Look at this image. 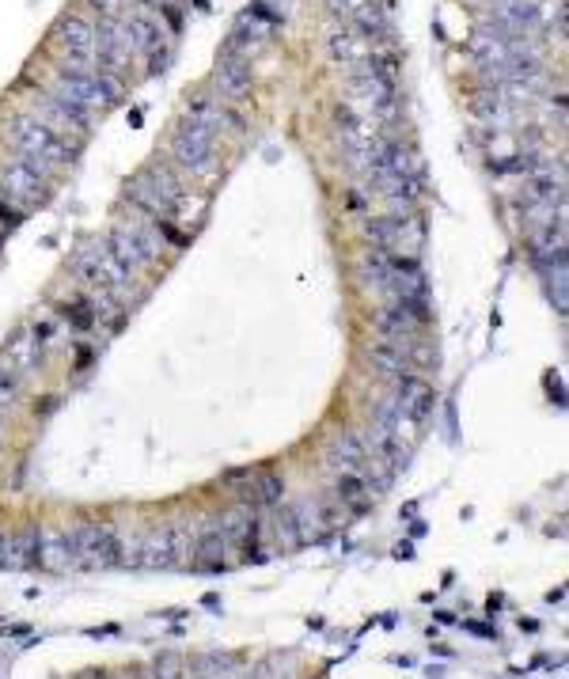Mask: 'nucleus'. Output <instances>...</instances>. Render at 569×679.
<instances>
[{
  "mask_svg": "<svg viewBox=\"0 0 569 679\" xmlns=\"http://www.w3.org/2000/svg\"><path fill=\"white\" fill-rule=\"evenodd\" d=\"M8 141H12V149L20 152L31 168H39L42 175L53 171V168H65V163L72 160V149L65 144V137L53 133L50 125L34 115L12 118L8 122Z\"/></svg>",
  "mask_w": 569,
  "mask_h": 679,
  "instance_id": "f257e3e1",
  "label": "nucleus"
},
{
  "mask_svg": "<svg viewBox=\"0 0 569 679\" xmlns=\"http://www.w3.org/2000/svg\"><path fill=\"white\" fill-rule=\"evenodd\" d=\"M125 197L133 201L137 209L149 213L156 225L160 220H171L182 201H187V190H182V182L163 168V163H152V168H144L141 175L130 179V187H125Z\"/></svg>",
  "mask_w": 569,
  "mask_h": 679,
  "instance_id": "f03ea898",
  "label": "nucleus"
},
{
  "mask_svg": "<svg viewBox=\"0 0 569 679\" xmlns=\"http://www.w3.org/2000/svg\"><path fill=\"white\" fill-rule=\"evenodd\" d=\"M190 528L187 524H160L141 539V565L144 570H175L190 562Z\"/></svg>",
  "mask_w": 569,
  "mask_h": 679,
  "instance_id": "7ed1b4c3",
  "label": "nucleus"
},
{
  "mask_svg": "<svg viewBox=\"0 0 569 679\" xmlns=\"http://www.w3.org/2000/svg\"><path fill=\"white\" fill-rule=\"evenodd\" d=\"M364 235L372 240V247L399 254V259H418L421 243H426V228H421V220L414 213L410 216H376L364 225Z\"/></svg>",
  "mask_w": 569,
  "mask_h": 679,
  "instance_id": "20e7f679",
  "label": "nucleus"
},
{
  "mask_svg": "<svg viewBox=\"0 0 569 679\" xmlns=\"http://www.w3.org/2000/svg\"><path fill=\"white\" fill-rule=\"evenodd\" d=\"M72 543H77V570H110L122 558V536L106 524H77Z\"/></svg>",
  "mask_w": 569,
  "mask_h": 679,
  "instance_id": "39448f33",
  "label": "nucleus"
},
{
  "mask_svg": "<svg viewBox=\"0 0 569 679\" xmlns=\"http://www.w3.org/2000/svg\"><path fill=\"white\" fill-rule=\"evenodd\" d=\"M106 247L115 251V259H122L130 270H144L152 266L160 259V232H152L149 225H141V220H122V225H115V232H110Z\"/></svg>",
  "mask_w": 569,
  "mask_h": 679,
  "instance_id": "423d86ee",
  "label": "nucleus"
},
{
  "mask_svg": "<svg viewBox=\"0 0 569 679\" xmlns=\"http://www.w3.org/2000/svg\"><path fill=\"white\" fill-rule=\"evenodd\" d=\"M429 323H433L429 300H391L388 307L376 311V330H380V338L391 342V345H402V342L418 338Z\"/></svg>",
  "mask_w": 569,
  "mask_h": 679,
  "instance_id": "0eeeda50",
  "label": "nucleus"
},
{
  "mask_svg": "<svg viewBox=\"0 0 569 679\" xmlns=\"http://www.w3.org/2000/svg\"><path fill=\"white\" fill-rule=\"evenodd\" d=\"M171 160L182 171L206 179V175L216 171V137L206 133L194 122H182V130L171 137Z\"/></svg>",
  "mask_w": 569,
  "mask_h": 679,
  "instance_id": "6e6552de",
  "label": "nucleus"
},
{
  "mask_svg": "<svg viewBox=\"0 0 569 679\" xmlns=\"http://www.w3.org/2000/svg\"><path fill=\"white\" fill-rule=\"evenodd\" d=\"M0 187H5V194L15 201V206H42V201L50 197V182L39 168H31L27 160H5L0 163Z\"/></svg>",
  "mask_w": 569,
  "mask_h": 679,
  "instance_id": "1a4fd4ad",
  "label": "nucleus"
},
{
  "mask_svg": "<svg viewBox=\"0 0 569 679\" xmlns=\"http://www.w3.org/2000/svg\"><path fill=\"white\" fill-rule=\"evenodd\" d=\"M225 482H247L235 490L240 493V505H247V509H278L285 501V479L273 471H251V467L228 471Z\"/></svg>",
  "mask_w": 569,
  "mask_h": 679,
  "instance_id": "9d476101",
  "label": "nucleus"
},
{
  "mask_svg": "<svg viewBox=\"0 0 569 679\" xmlns=\"http://www.w3.org/2000/svg\"><path fill=\"white\" fill-rule=\"evenodd\" d=\"M353 91H357V99L364 103V110H369L376 122H391L399 115V87L391 80H383L380 72H372L369 65H357Z\"/></svg>",
  "mask_w": 569,
  "mask_h": 679,
  "instance_id": "9b49d317",
  "label": "nucleus"
},
{
  "mask_svg": "<svg viewBox=\"0 0 569 679\" xmlns=\"http://www.w3.org/2000/svg\"><path fill=\"white\" fill-rule=\"evenodd\" d=\"M133 61V39L122 20H103L96 31V65L99 72H122Z\"/></svg>",
  "mask_w": 569,
  "mask_h": 679,
  "instance_id": "f8f14e48",
  "label": "nucleus"
},
{
  "mask_svg": "<svg viewBox=\"0 0 569 679\" xmlns=\"http://www.w3.org/2000/svg\"><path fill=\"white\" fill-rule=\"evenodd\" d=\"M34 118H42L53 133H87L91 130V110L80 106V103H72L65 96H39V115Z\"/></svg>",
  "mask_w": 569,
  "mask_h": 679,
  "instance_id": "ddd939ff",
  "label": "nucleus"
},
{
  "mask_svg": "<svg viewBox=\"0 0 569 679\" xmlns=\"http://www.w3.org/2000/svg\"><path fill=\"white\" fill-rule=\"evenodd\" d=\"M391 399L402 407V414H407L410 421H426L436 407V391L429 380H421L418 372H402V376H391Z\"/></svg>",
  "mask_w": 569,
  "mask_h": 679,
  "instance_id": "4468645a",
  "label": "nucleus"
},
{
  "mask_svg": "<svg viewBox=\"0 0 569 679\" xmlns=\"http://www.w3.org/2000/svg\"><path fill=\"white\" fill-rule=\"evenodd\" d=\"M53 39H58L69 69H87V61L96 58V27L80 20V15H65L58 31H53Z\"/></svg>",
  "mask_w": 569,
  "mask_h": 679,
  "instance_id": "2eb2a0df",
  "label": "nucleus"
},
{
  "mask_svg": "<svg viewBox=\"0 0 569 679\" xmlns=\"http://www.w3.org/2000/svg\"><path fill=\"white\" fill-rule=\"evenodd\" d=\"M326 463L338 474H364L369 471V448H364L361 433H353V429L335 433V440H330V448H326Z\"/></svg>",
  "mask_w": 569,
  "mask_h": 679,
  "instance_id": "dca6fc26",
  "label": "nucleus"
},
{
  "mask_svg": "<svg viewBox=\"0 0 569 679\" xmlns=\"http://www.w3.org/2000/svg\"><path fill=\"white\" fill-rule=\"evenodd\" d=\"M39 565L50 573L77 570V543H72L69 528H42V546H39Z\"/></svg>",
  "mask_w": 569,
  "mask_h": 679,
  "instance_id": "f3484780",
  "label": "nucleus"
},
{
  "mask_svg": "<svg viewBox=\"0 0 569 679\" xmlns=\"http://www.w3.org/2000/svg\"><path fill=\"white\" fill-rule=\"evenodd\" d=\"M228 550L232 546H228L225 536H220V528L209 524V528H201V536H197V543L190 550V565L197 573H225L228 570V562H225Z\"/></svg>",
  "mask_w": 569,
  "mask_h": 679,
  "instance_id": "a211bd4d",
  "label": "nucleus"
},
{
  "mask_svg": "<svg viewBox=\"0 0 569 679\" xmlns=\"http://www.w3.org/2000/svg\"><path fill=\"white\" fill-rule=\"evenodd\" d=\"M187 122L201 125V130L213 133V137H220V130H225V125H232L235 133H243V118H240V115H232L228 106H220V103L209 99V96H194V99H190V106H187Z\"/></svg>",
  "mask_w": 569,
  "mask_h": 679,
  "instance_id": "6ab92c4d",
  "label": "nucleus"
},
{
  "mask_svg": "<svg viewBox=\"0 0 569 679\" xmlns=\"http://www.w3.org/2000/svg\"><path fill=\"white\" fill-rule=\"evenodd\" d=\"M335 505L342 512H350V517H364V512H372V505H376V490L364 474H338Z\"/></svg>",
  "mask_w": 569,
  "mask_h": 679,
  "instance_id": "aec40b11",
  "label": "nucleus"
},
{
  "mask_svg": "<svg viewBox=\"0 0 569 679\" xmlns=\"http://www.w3.org/2000/svg\"><path fill=\"white\" fill-rule=\"evenodd\" d=\"M213 80H216L220 96H225L228 103H243V99L251 96V87H254V80H251V65H247V61H235V58H220V65H216V72H213Z\"/></svg>",
  "mask_w": 569,
  "mask_h": 679,
  "instance_id": "412c9836",
  "label": "nucleus"
},
{
  "mask_svg": "<svg viewBox=\"0 0 569 679\" xmlns=\"http://www.w3.org/2000/svg\"><path fill=\"white\" fill-rule=\"evenodd\" d=\"M326 46H330V58L342 61V65H353V69L369 61V53H372V46L364 42V34L357 27H335Z\"/></svg>",
  "mask_w": 569,
  "mask_h": 679,
  "instance_id": "4be33fe9",
  "label": "nucleus"
},
{
  "mask_svg": "<svg viewBox=\"0 0 569 679\" xmlns=\"http://www.w3.org/2000/svg\"><path fill=\"white\" fill-rule=\"evenodd\" d=\"M338 133H342V144H345V152H350L353 160H364L372 149V130H369V122H364L357 110L350 106H338Z\"/></svg>",
  "mask_w": 569,
  "mask_h": 679,
  "instance_id": "5701e85b",
  "label": "nucleus"
},
{
  "mask_svg": "<svg viewBox=\"0 0 569 679\" xmlns=\"http://www.w3.org/2000/svg\"><path fill=\"white\" fill-rule=\"evenodd\" d=\"M125 31H130V39H133V53H152L156 50H163V42H168V34H163V27L152 20V15H137V12H130L125 15Z\"/></svg>",
  "mask_w": 569,
  "mask_h": 679,
  "instance_id": "b1692460",
  "label": "nucleus"
},
{
  "mask_svg": "<svg viewBox=\"0 0 569 679\" xmlns=\"http://www.w3.org/2000/svg\"><path fill=\"white\" fill-rule=\"evenodd\" d=\"M361 278L369 281L372 289H380V292H388V297H391V254L380 251V247L364 251V259H361Z\"/></svg>",
  "mask_w": 569,
  "mask_h": 679,
  "instance_id": "393cba45",
  "label": "nucleus"
},
{
  "mask_svg": "<svg viewBox=\"0 0 569 679\" xmlns=\"http://www.w3.org/2000/svg\"><path fill=\"white\" fill-rule=\"evenodd\" d=\"M259 50H262V31L247 20L240 31H232V34H228V42H225V58H235V61H247V65H251V58H254Z\"/></svg>",
  "mask_w": 569,
  "mask_h": 679,
  "instance_id": "a878e982",
  "label": "nucleus"
},
{
  "mask_svg": "<svg viewBox=\"0 0 569 679\" xmlns=\"http://www.w3.org/2000/svg\"><path fill=\"white\" fill-rule=\"evenodd\" d=\"M369 361H372L388 380H391V376H402V372H414L410 364H407V357H402V350H395L391 342H372V345H369Z\"/></svg>",
  "mask_w": 569,
  "mask_h": 679,
  "instance_id": "bb28decb",
  "label": "nucleus"
},
{
  "mask_svg": "<svg viewBox=\"0 0 569 679\" xmlns=\"http://www.w3.org/2000/svg\"><path fill=\"white\" fill-rule=\"evenodd\" d=\"M471 110H474V115H479L482 122H490V125H505V122H512V106L498 96V91L474 96V99H471Z\"/></svg>",
  "mask_w": 569,
  "mask_h": 679,
  "instance_id": "cd10ccee",
  "label": "nucleus"
},
{
  "mask_svg": "<svg viewBox=\"0 0 569 679\" xmlns=\"http://www.w3.org/2000/svg\"><path fill=\"white\" fill-rule=\"evenodd\" d=\"M15 539V555H20V570L39 565V546H42V528L39 524H23L20 531H12Z\"/></svg>",
  "mask_w": 569,
  "mask_h": 679,
  "instance_id": "c85d7f7f",
  "label": "nucleus"
},
{
  "mask_svg": "<svg viewBox=\"0 0 569 679\" xmlns=\"http://www.w3.org/2000/svg\"><path fill=\"white\" fill-rule=\"evenodd\" d=\"M72 273L96 292V289H103V270H99V247H84V251H77L72 254Z\"/></svg>",
  "mask_w": 569,
  "mask_h": 679,
  "instance_id": "c756f323",
  "label": "nucleus"
},
{
  "mask_svg": "<svg viewBox=\"0 0 569 679\" xmlns=\"http://www.w3.org/2000/svg\"><path fill=\"white\" fill-rule=\"evenodd\" d=\"M273 536H278V546L285 550V555H292V550H300V531H297V517H292V505H278V517H273Z\"/></svg>",
  "mask_w": 569,
  "mask_h": 679,
  "instance_id": "7c9ffc66",
  "label": "nucleus"
},
{
  "mask_svg": "<svg viewBox=\"0 0 569 679\" xmlns=\"http://www.w3.org/2000/svg\"><path fill=\"white\" fill-rule=\"evenodd\" d=\"M5 361L12 364L15 372L23 376V369H31V364L39 361V342H34L31 335H20L15 342H8V350H5Z\"/></svg>",
  "mask_w": 569,
  "mask_h": 679,
  "instance_id": "2f4dec72",
  "label": "nucleus"
},
{
  "mask_svg": "<svg viewBox=\"0 0 569 679\" xmlns=\"http://www.w3.org/2000/svg\"><path fill=\"white\" fill-rule=\"evenodd\" d=\"M187 656L182 653H175V649H168V653H160L156 660H152V679H187Z\"/></svg>",
  "mask_w": 569,
  "mask_h": 679,
  "instance_id": "473e14b6",
  "label": "nucleus"
},
{
  "mask_svg": "<svg viewBox=\"0 0 569 679\" xmlns=\"http://www.w3.org/2000/svg\"><path fill=\"white\" fill-rule=\"evenodd\" d=\"M96 87H99L103 106H115V103L125 99V80L118 77V72H96Z\"/></svg>",
  "mask_w": 569,
  "mask_h": 679,
  "instance_id": "72a5a7b5",
  "label": "nucleus"
},
{
  "mask_svg": "<svg viewBox=\"0 0 569 679\" xmlns=\"http://www.w3.org/2000/svg\"><path fill=\"white\" fill-rule=\"evenodd\" d=\"M15 399H20V372L8 361H0V410H8Z\"/></svg>",
  "mask_w": 569,
  "mask_h": 679,
  "instance_id": "f704fd0d",
  "label": "nucleus"
},
{
  "mask_svg": "<svg viewBox=\"0 0 569 679\" xmlns=\"http://www.w3.org/2000/svg\"><path fill=\"white\" fill-rule=\"evenodd\" d=\"M61 316L77 326V330H91L96 326V307H91V300H77V304H65Z\"/></svg>",
  "mask_w": 569,
  "mask_h": 679,
  "instance_id": "c9c22d12",
  "label": "nucleus"
},
{
  "mask_svg": "<svg viewBox=\"0 0 569 679\" xmlns=\"http://www.w3.org/2000/svg\"><path fill=\"white\" fill-rule=\"evenodd\" d=\"M91 5H96V12L103 15V20H125V0H91Z\"/></svg>",
  "mask_w": 569,
  "mask_h": 679,
  "instance_id": "e433bc0d",
  "label": "nucleus"
},
{
  "mask_svg": "<svg viewBox=\"0 0 569 679\" xmlns=\"http://www.w3.org/2000/svg\"><path fill=\"white\" fill-rule=\"evenodd\" d=\"M251 679H289V675H281L278 672V656H270V660H262L259 668H254V675Z\"/></svg>",
  "mask_w": 569,
  "mask_h": 679,
  "instance_id": "4c0bfd02",
  "label": "nucleus"
},
{
  "mask_svg": "<svg viewBox=\"0 0 569 679\" xmlns=\"http://www.w3.org/2000/svg\"><path fill=\"white\" fill-rule=\"evenodd\" d=\"M20 209H8L5 206V201H0V228H5V232H12V228H20Z\"/></svg>",
  "mask_w": 569,
  "mask_h": 679,
  "instance_id": "58836bf2",
  "label": "nucleus"
},
{
  "mask_svg": "<svg viewBox=\"0 0 569 679\" xmlns=\"http://www.w3.org/2000/svg\"><path fill=\"white\" fill-rule=\"evenodd\" d=\"M395 558H414V546L410 543H399L395 546Z\"/></svg>",
  "mask_w": 569,
  "mask_h": 679,
  "instance_id": "ea45409f",
  "label": "nucleus"
},
{
  "mask_svg": "<svg viewBox=\"0 0 569 679\" xmlns=\"http://www.w3.org/2000/svg\"><path fill=\"white\" fill-rule=\"evenodd\" d=\"M467 630H471V634H482V638H493V630H490V627H479V622H467Z\"/></svg>",
  "mask_w": 569,
  "mask_h": 679,
  "instance_id": "a19ab883",
  "label": "nucleus"
},
{
  "mask_svg": "<svg viewBox=\"0 0 569 679\" xmlns=\"http://www.w3.org/2000/svg\"><path fill=\"white\" fill-rule=\"evenodd\" d=\"M53 407H58V399H42V407H34V414H39V410H42V414H50Z\"/></svg>",
  "mask_w": 569,
  "mask_h": 679,
  "instance_id": "79ce46f5",
  "label": "nucleus"
},
{
  "mask_svg": "<svg viewBox=\"0 0 569 679\" xmlns=\"http://www.w3.org/2000/svg\"><path fill=\"white\" fill-rule=\"evenodd\" d=\"M77 679H106V672H80Z\"/></svg>",
  "mask_w": 569,
  "mask_h": 679,
  "instance_id": "37998d69",
  "label": "nucleus"
},
{
  "mask_svg": "<svg viewBox=\"0 0 569 679\" xmlns=\"http://www.w3.org/2000/svg\"><path fill=\"white\" fill-rule=\"evenodd\" d=\"M187 679H216V675H201V672H190V668H187Z\"/></svg>",
  "mask_w": 569,
  "mask_h": 679,
  "instance_id": "c03bdc74",
  "label": "nucleus"
},
{
  "mask_svg": "<svg viewBox=\"0 0 569 679\" xmlns=\"http://www.w3.org/2000/svg\"><path fill=\"white\" fill-rule=\"evenodd\" d=\"M152 5H156V8H160V5H163V8H171V5H175V0H152Z\"/></svg>",
  "mask_w": 569,
  "mask_h": 679,
  "instance_id": "a18cd8bd",
  "label": "nucleus"
},
{
  "mask_svg": "<svg viewBox=\"0 0 569 679\" xmlns=\"http://www.w3.org/2000/svg\"><path fill=\"white\" fill-rule=\"evenodd\" d=\"M0 240H5V228H0Z\"/></svg>",
  "mask_w": 569,
  "mask_h": 679,
  "instance_id": "49530a36",
  "label": "nucleus"
}]
</instances>
